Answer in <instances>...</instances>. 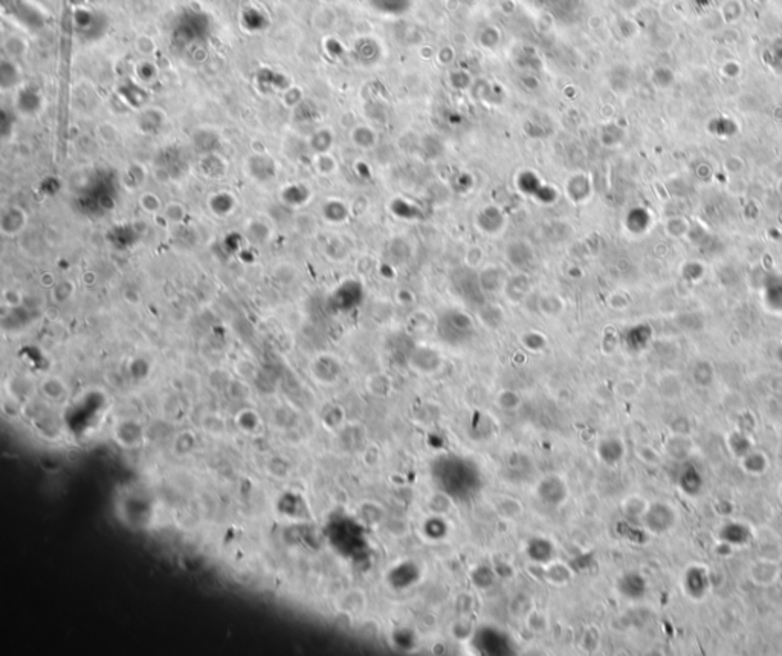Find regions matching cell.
<instances>
[{"instance_id": "obj_1", "label": "cell", "mask_w": 782, "mask_h": 656, "mask_svg": "<svg viewBox=\"0 0 782 656\" xmlns=\"http://www.w3.org/2000/svg\"><path fill=\"white\" fill-rule=\"evenodd\" d=\"M644 522L646 529L656 532V534H663V532L669 531L674 527V523H676V513L666 504H653L651 506L646 508Z\"/></svg>"}, {"instance_id": "obj_2", "label": "cell", "mask_w": 782, "mask_h": 656, "mask_svg": "<svg viewBox=\"0 0 782 656\" xmlns=\"http://www.w3.org/2000/svg\"><path fill=\"white\" fill-rule=\"evenodd\" d=\"M683 587H685L686 594L694 598V600H700V598H703L707 592V589H709V576H707V572L703 568H698V566H693V568H689L685 573V578H683Z\"/></svg>"}, {"instance_id": "obj_3", "label": "cell", "mask_w": 782, "mask_h": 656, "mask_svg": "<svg viewBox=\"0 0 782 656\" xmlns=\"http://www.w3.org/2000/svg\"><path fill=\"white\" fill-rule=\"evenodd\" d=\"M619 590L627 598L637 600V598H642L646 592V581L640 573L631 572L619 580Z\"/></svg>"}, {"instance_id": "obj_4", "label": "cell", "mask_w": 782, "mask_h": 656, "mask_svg": "<svg viewBox=\"0 0 782 656\" xmlns=\"http://www.w3.org/2000/svg\"><path fill=\"white\" fill-rule=\"evenodd\" d=\"M720 539L723 540V543H726L729 546L743 545L747 542L748 531L744 525L729 523L720 531Z\"/></svg>"}, {"instance_id": "obj_5", "label": "cell", "mask_w": 782, "mask_h": 656, "mask_svg": "<svg viewBox=\"0 0 782 656\" xmlns=\"http://www.w3.org/2000/svg\"><path fill=\"white\" fill-rule=\"evenodd\" d=\"M779 568L772 562H758L755 563L752 568V578L758 585H769L773 583L779 576Z\"/></svg>"}, {"instance_id": "obj_6", "label": "cell", "mask_w": 782, "mask_h": 656, "mask_svg": "<svg viewBox=\"0 0 782 656\" xmlns=\"http://www.w3.org/2000/svg\"><path fill=\"white\" fill-rule=\"evenodd\" d=\"M625 448L619 439H605L599 445V456L607 464H616L623 457Z\"/></svg>"}, {"instance_id": "obj_7", "label": "cell", "mask_w": 782, "mask_h": 656, "mask_svg": "<svg viewBox=\"0 0 782 656\" xmlns=\"http://www.w3.org/2000/svg\"><path fill=\"white\" fill-rule=\"evenodd\" d=\"M702 485H703L702 476H700V473L694 469V466H688V469L681 473L680 487L686 494L689 496L698 494L700 490H702Z\"/></svg>"}, {"instance_id": "obj_8", "label": "cell", "mask_w": 782, "mask_h": 656, "mask_svg": "<svg viewBox=\"0 0 782 656\" xmlns=\"http://www.w3.org/2000/svg\"><path fill=\"white\" fill-rule=\"evenodd\" d=\"M743 469L751 474H761L767 470V459L762 453L748 452L743 457Z\"/></svg>"}, {"instance_id": "obj_9", "label": "cell", "mask_w": 782, "mask_h": 656, "mask_svg": "<svg viewBox=\"0 0 782 656\" xmlns=\"http://www.w3.org/2000/svg\"><path fill=\"white\" fill-rule=\"evenodd\" d=\"M730 448L732 452H734L737 456L739 457H744L748 452H751V444H748V439L743 434H735V436H730Z\"/></svg>"}, {"instance_id": "obj_10", "label": "cell", "mask_w": 782, "mask_h": 656, "mask_svg": "<svg viewBox=\"0 0 782 656\" xmlns=\"http://www.w3.org/2000/svg\"><path fill=\"white\" fill-rule=\"evenodd\" d=\"M778 578H779V581H781V583H782V569L779 571V576H778Z\"/></svg>"}, {"instance_id": "obj_11", "label": "cell", "mask_w": 782, "mask_h": 656, "mask_svg": "<svg viewBox=\"0 0 782 656\" xmlns=\"http://www.w3.org/2000/svg\"><path fill=\"white\" fill-rule=\"evenodd\" d=\"M781 491H782V488H781Z\"/></svg>"}]
</instances>
